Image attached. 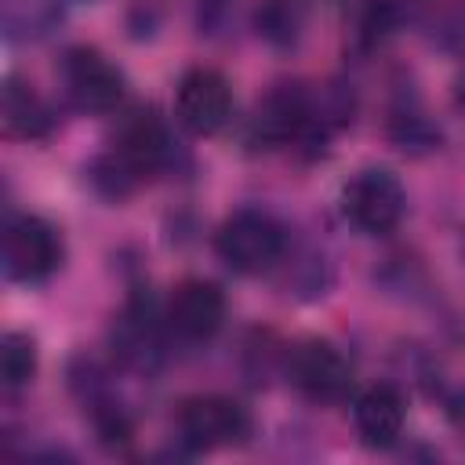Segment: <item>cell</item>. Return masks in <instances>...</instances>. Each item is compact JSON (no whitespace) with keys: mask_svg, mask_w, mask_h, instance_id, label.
Wrapping results in <instances>:
<instances>
[{"mask_svg":"<svg viewBox=\"0 0 465 465\" xmlns=\"http://www.w3.org/2000/svg\"><path fill=\"white\" fill-rule=\"evenodd\" d=\"M461 254H465V240H461Z\"/></svg>","mask_w":465,"mask_h":465,"instance_id":"19","label":"cell"},{"mask_svg":"<svg viewBox=\"0 0 465 465\" xmlns=\"http://www.w3.org/2000/svg\"><path fill=\"white\" fill-rule=\"evenodd\" d=\"M36 341L22 331H7L4 341H0V378H4V389L15 392V389H25L33 378H36Z\"/></svg>","mask_w":465,"mask_h":465,"instance_id":"14","label":"cell"},{"mask_svg":"<svg viewBox=\"0 0 465 465\" xmlns=\"http://www.w3.org/2000/svg\"><path fill=\"white\" fill-rule=\"evenodd\" d=\"M62 265V236L36 214H11L4 225V276L15 283H44Z\"/></svg>","mask_w":465,"mask_h":465,"instance_id":"7","label":"cell"},{"mask_svg":"<svg viewBox=\"0 0 465 465\" xmlns=\"http://www.w3.org/2000/svg\"><path fill=\"white\" fill-rule=\"evenodd\" d=\"M450 98H454V109L465 113V69H458V76H454V84H450Z\"/></svg>","mask_w":465,"mask_h":465,"instance_id":"18","label":"cell"},{"mask_svg":"<svg viewBox=\"0 0 465 465\" xmlns=\"http://www.w3.org/2000/svg\"><path fill=\"white\" fill-rule=\"evenodd\" d=\"M4 127L15 138L40 142V138H47L54 131V113H51V105L29 84L11 76L4 84Z\"/></svg>","mask_w":465,"mask_h":465,"instance_id":"12","label":"cell"},{"mask_svg":"<svg viewBox=\"0 0 465 465\" xmlns=\"http://www.w3.org/2000/svg\"><path fill=\"white\" fill-rule=\"evenodd\" d=\"M305 22H309V0H262L254 11L258 36L276 51L298 47V40L305 36Z\"/></svg>","mask_w":465,"mask_h":465,"instance_id":"13","label":"cell"},{"mask_svg":"<svg viewBox=\"0 0 465 465\" xmlns=\"http://www.w3.org/2000/svg\"><path fill=\"white\" fill-rule=\"evenodd\" d=\"M174 116L196 138L218 134L232 120V87H229V80L211 65L185 69L178 87H174Z\"/></svg>","mask_w":465,"mask_h":465,"instance_id":"8","label":"cell"},{"mask_svg":"<svg viewBox=\"0 0 465 465\" xmlns=\"http://www.w3.org/2000/svg\"><path fill=\"white\" fill-rule=\"evenodd\" d=\"M447 414H450V425H454V432L465 440V389L447 403Z\"/></svg>","mask_w":465,"mask_h":465,"instance_id":"17","label":"cell"},{"mask_svg":"<svg viewBox=\"0 0 465 465\" xmlns=\"http://www.w3.org/2000/svg\"><path fill=\"white\" fill-rule=\"evenodd\" d=\"M396 25H400V7H396V0H371L367 11H363V18H360V40H363L367 47H374V44H381L389 33H396Z\"/></svg>","mask_w":465,"mask_h":465,"instance_id":"16","label":"cell"},{"mask_svg":"<svg viewBox=\"0 0 465 465\" xmlns=\"http://www.w3.org/2000/svg\"><path fill=\"white\" fill-rule=\"evenodd\" d=\"M178 443L193 454H211L222 447H236L251 436V414L240 400L222 392H200L178 403L174 414Z\"/></svg>","mask_w":465,"mask_h":465,"instance_id":"3","label":"cell"},{"mask_svg":"<svg viewBox=\"0 0 465 465\" xmlns=\"http://www.w3.org/2000/svg\"><path fill=\"white\" fill-rule=\"evenodd\" d=\"M214 251L218 258L243 276H262L276 269L287 254V229L258 207H240L232 211L218 232H214Z\"/></svg>","mask_w":465,"mask_h":465,"instance_id":"2","label":"cell"},{"mask_svg":"<svg viewBox=\"0 0 465 465\" xmlns=\"http://www.w3.org/2000/svg\"><path fill=\"white\" fill-rule=\"evenodd\" d=\"M163 327L149 298H131L120 320L113 323V352L120 356L127 371L153 374L163 360Z\"/></svg>","mask_w":465,"mask_h":465,"instance_id":"10","label":"cell"},{"mask_svg":"<svg viewBox=\"0 0 465 465\" xmlns=\"http://www.w3.org/2000/svg\"><path fill=\"white\" fill-rule=\"evenodd\" d=\"M174 163V142L163 127V120L153 109H134L120 124L109 153H102L91 163V182L109 200H120L134 193L153 174L167 171Z\"/></svg>","mask_w":465,"mask_h":465,"instance_id":"1","label":"cell"},{"mask_svg":"<svg viewBox=\"0 0 465 465\" xmlns=\"http://www.w3.org/2000/svg\"><path fill=\"white\" fill-rule=\"evenodd\" d=\"M163 323L182 341H211L225 323V294L211 280H182L171 291Z\"/></svg>","mask_w":465,"mask_h":465,"instance_id":"9","label":"cell"},{"mask_svg":"<svg viewBox=\"0 0 465 465\" xmlns=\"http://www.w3.org/2000/svg\"><path fill=\"white\" fill-rule=\"evenodd\" d=\"M352 421L367 447H392L407 421V400L396 385H371L356 396Z\"/></svg>","mask_w":465,"mask_h":465,"instance_id":"11","label":"cell"},{"mask_svg":"<svg viewBox=\"0 0 465 465\" xmlns=\"http://www.w3.org/2000/svg\"><path fill=\"white\" fill-rule=\"evenodd\" d=\"M58 76H62V91L69 105L91 116L113 113L127 94V80L120 65H113L98 47H87V44H76L62 54Z\"/></svg>","mask_w":465,"mask_h":465,"instance_id":"5","label":"cell"},{"mask_svg":"<svg viewBox=\"0 0 465 465\" xmlns=\"http://www.w3.org/2000/svg\"><path fill=\"white\" fill-rule=\"evenodd\" d=\"M287 378L312 403H341L356 385V367L338 345L305 338L287 352Z\"/></svg>","mask_w":465,"mask_h":465,"instance_id":"6","label":"cell"},{"mask_svg":"<svg viewBox=\"0 0 465 465\" xmlns=\"http://www.w3.org/2000/svg\"><path fill=\"white\" fill-rule=\"evenodd\" d=\"M389 134H392V142L400 149H411V153L436 149V142H440V131L421 113H396L392 124H389Z\"/></svg>","mask_w":465,"mask_h":465,"instance_id":"15","label":"cell"},{"mask_svg":"<svg viewBox=\"0 0 465 465\" xmlns=\"http://www.w3.org/2000/svg\"><path fill=\"white\" fill-rule=\"evenodd\" d=\"M341 214L360 232L385 236L407 214V189L389 167H360L341 185Z\"/></svg>","mask_w":465,"mask_h":465,"instance_id":"4","label":"cell"}]
</instances>
